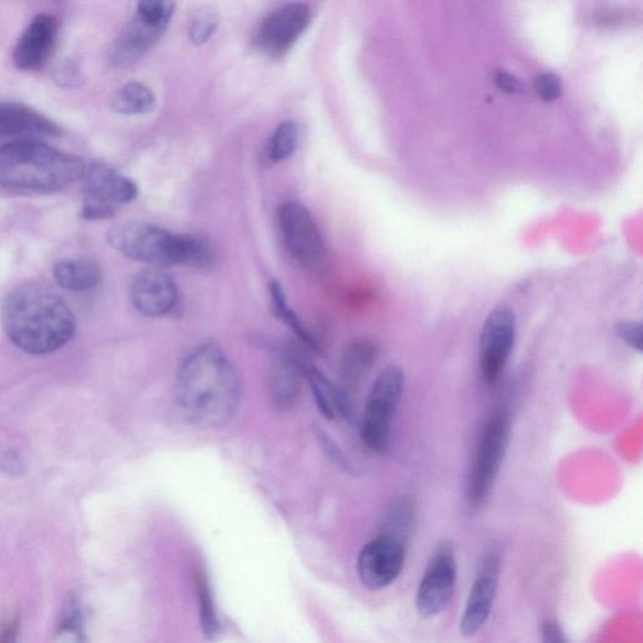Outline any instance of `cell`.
Segmentation results:
<instances>
[{
  "label": "cell",
  "mask_w": 643,
  "mask_h": 643,
  "mask_svg": "<svg viewBox=\"0 0 643 643\" xmlns=\"http://www.w3.org/2000/svg\"><path fill=\"white\" fill-rule=\"evenodd\" d=\"M176 391L183 418L199 428L224 426L241 405V379L232 361L214 344L201 345L186 358Z\"/></svg>",
  "instance_id": "6da1fadb"
},
{
  "label": "cell",
  "mask_w": 643,
  "mask_h": 643,
  "mask_svg": "<svg viewBox=\"0 0 643 643\" xmlns=\"http://www.w3.org/2000/svg\"><path fill=\"white\" fill-rule=\"evenodd\" d=\"M0 318L9 339L34 356L59 351L76 333L67 303L40 284H25L8 293Z\"/></svg>",
  "instance_id": "7a4b0ae2"
},
{
  "label": "cell",
  "mask_w": 643,
  "mask_h": 643,
  "mask_svg": "<svg viewBox=\"0 0 643 643\" xmlns=\"http://www.w3.org/2000/svg\"><path fill=\"white\" fill-rule=\"evenodd\" d=\"M78 156L39 140H15L0 146V188L52 194L84 178Z\"/></svg>",
  "instance_id": "3957f363"
},
{
  "label": "cell",
  "mask_w": 643,
  "mask_h": 643,
  "mask_svg": "<svg viewBox=\"0 0 643 643\" xmlns=\"http://www.w3.org/2000/svg\"><path fill=\"white\" fill-rule=\"evenodd\" d=\"M510 433L507 411L494 410L485 420L467 473L466 499L471 507L479 508L489 498L507 456Z\"/></svg>",
  "instance_id": "277c9868"
},
{
  "label": "cell",
  "mask_w": 643,
  "mask_h": 643,
  "mask_svg": "<svg viewBox=\"0 0 643 643\" xmlns=\"http://www.w3.org/2000/svg\"><path fill=\"white\" fill-rule=\"evenodd\" d=\"M173 12L176 4L167 0H145L137 4L135 17L109 49V62L118 68L139 62L167 32Z\"/></svg>",
  "instance_id": "5b68a950"
},
{
  "label": "cell",
  "mask_w": 643,
  "mask_h": 643,
  "mask_svg": "<svg viewBox=\"0 0 643 643\" xmlns=\"http://www.w3.org/2000/svg\"><path fill=\"white\" fill-rule=\"evenodd\" d=\"M403 389L405 372L400 366L392 365L380 372L367 397L361 438L366 446L376 453H383L388 449L392 420Z\"/></svg>",
  "instance_id": "8992f818"
},
{
  "label": "cell",
  "mask_w": 643,
  "mask_h": 643,
  "mask_svg": "<svg viewBox=\"0 0 643 643\" xmlns=\"http://www.w3.org/2000/svg\"><path fill=\"white\" fill-rule=\"evenodd\" d=\"M107 242L126 259L154 268L179 265L180 235L140 222L119 223L107 233Z\"/></svg>",
  "instance_id": "52a82bcc"
},
{
  "label": "cell",
  "mask_w": 643,
  "mask_h": 643,
  "mask_svg": "<svg viewBox=\"0 0 643 643\" xmlns=\"http://www.w3.org/2000/svg\"><path fill=\"white\" fill-rule=\"evenodd\" d=\"M82 186L81 217L85 220L113 218L117 211L130 204L139 194L134 180L128 179L105 164H92L85 171Z\"/></svg>",
  "instance_id": "ba28073f"
},
{
  "label": "cell",
  "mask_w": 643,
  "mask_h": 643,
  "mask_svg": "<svg viewBox=\"0 0 643 643\" xmlns=\"http://www.w3.org/2000/svg\"><path fill=\"white\" fill-rule=\"evenodd\" d=\"M280 226L287 251L303 268L319 272L327 263V250L316 220L298 203H286L280 210Z\"/></svg>",
  "instance_id": "9c48e42d"
},
{
  "label": "cell",
  "mask_w": 643,
  "mask_h": 643,
  "mask_svg": "<svg viewBox=\"0 0 643 643\" xmlns=\"http://www.w3.org/2000/svg\"><path fill=\"white\" fill-rule=\"evenodd\" d=\"M517 341V318L508 307H497L486 317L479 337V370L488 383L499 381Z\"/></svg>",
  "instance_id": "30bf717a"
},
{
  "label": "cell",
  "mask_w": 643,
  "mask_h": 643,
  "mask_svg": "<svg viewBox=\"0 0 643 643\" xmlns=\"http://www.w3.org/2000/svg\"><path fill=\"white\" fill-rule=\"evenodd\" d=\"M405 556V539L382 533L361 550L357 560L358 577L369 590H381L397 581Z\"/></svg>",
  "instance_id": "8fae6325"
},
{
  "label": "cell",
  "mask_w": 643,
  "mask_h": 643,
  "mask_svg": "<svg viewBox=\"0 0 643 643\" xmlns=\"http://www.w3.org/2000/svg\"><path fill=\"white\" fill-rule=\"evenodd\" d=\"M456 560L452 546H440L421 578L417 609L422 618H434L445 611L454 594Z\"/></svg>",
  "instance_id": "7c38bea8"
},
{
  "label": "cell",
  "mask_w": 643,
  "mask_h": 643,
  "mask_svg": "<svg viewBox=\"0 0 643 643\" xmlns=\"http://www.w3.org/2000/svg\"><path fill=\"white\" fill-rule=\"evenodd\" d=\"M312 15L306 4L291 3L275 9L256 31L255 43L271 57L286 54L306 32Z\"/></svg>",
  "instance_id": "4fadbf2b"
},
{
  "label": "cell",
  "mask_w": 643,
  "mask_h": 643,
  "mask_svg": "<svg viewBox=\"0 0 643 643\" xmlns=\"http://www.w3.org/2000/svg\"><path fill=\"white\" fill-rule=\"evenodd\" d=\"M500 559L495 550L485 555L472 587L461 621L464 636H474L488 621L497 594Z\"/></svg>",
  "instance_id": "5bb4252c"
},
{
  "label": "cell",
  "mask_w": 643,
  "mask_h": 643,
  "mask_svg": "<svg viewBox=\"0 0 643 643\" xmlns=\"http://www.w3.org/2000/svg\"><path fill=\"white\" fill-rule=\"evenodd\" d=\"M179 292L176 282L160 268L145 270L131 284V301L140 314L147 317L167 316L176 309Z\"/></svg>",
  "instance_id": "9a60e30c"
},
{
  "label": "cell",
  "mask_w": 643,
  "mask_h": 643,
  "mask_svg": "<svg viewBox=\"0 0 643 643\" xmlns=\"http://www.w3.org/2000/svg\"><path fill=\"white\" fill-rule=\"evenodd\" d=\"M59 35V21L51 14H39L18 41L13 62L23 71L40 70L48 63Z\"/></svg>",
  "instance_id": "2e32d148"
},
{
  "label": "cell",
  "mask_w": 643,
  "mask_h": 643,
  "mask_svg": "<svg viewBox=\"0 0 643 643\" xmlns=\"http://www.w3.org/2000/svg\"><path fill=\"white\" fill-rule=\"evenodd\" d=\"M60 134V127L35 109L18 103H0V139Z\"/></svg>",
  "instance_id": "e0dca14e"
},
{
  "label": "cell",
  "mask_w": 643,
  "mask_h": 643,
  "mask_svg": "<svg viewBox=\"0 0 643 643\" xmlns=\"http://www.w3.org/2000/svg\"><path fill=\"white\" fill-rule=\"evenodd\" d=\"M380 346L370 338L356 339L345 348L339 361V376L347 389L360 384L379 360Z\"/></svg>",
  "instance_id": "ac0fdd59"
},
{
  "label": "cell",
  "mask_w": 643,
  "mask_h": 643,
  "mask_svg": "<svg viewBox=\"0 0 643 643\" xmlns=\"http://www.w3.org/2000/svg\"><path fill=\"white\" fill-rule=\"evenodd\" d=\"M303 376L309 381L310 389L314 391L317 405L322 413L328 419L341 417L348 419L351 417L352 407L347 392L337 388L326 376L322 375L314 367L302 365Z\"/></svg>",
  "instance_id": "d6986e66"
},
{
  "label": "cell",
  "mask_w": 643,
  "mask_h": 643,
  "mask_svg": "<svg viewBox=\"0 0 643 643\" xmlns=\"http://www.w3.org/2000/svg\"><path fill=\"white\" fill-rule=\"evenodd\" d=\"M302 365L293 358H282L270 376V397L274 407L288 410L297 402L303 376Z\"/></svg>",
  "instance_id": "ffe728a7"
},
{
  "label": "cell",
  "mask_w": 643,
  "mask_h": 643,
  "mask_svg": "<svg viewBox=\"0 0 643 643\" xmlns=\"http://www.w3.org/2000/svg\"><path fill=\"white\" fill-rule=\"evenodd\" d=\"M54 280L63 289L86 292L94 289L103 281V270L87 259L62 260L53 268Z\"/></svg>",
  "instance_id": "44dd1931"
},
{
  "label": "cell",
  "mask_w": 643,
  "mask_h": 643,
  "mask_svg": "<svg viewBox=\"0 0 643 643\" xmlns=\"http://www.w3.org/2000/svg\"><path fill=\"white\" fill-rule=\"evenodd\" d=\"M155 106L154 92L140 82H131L119 88L112 99L114 112L126 116L150 114Z\"/></svg>",
  "instance_id": "7402d4cb"
},
{
  "label": "cell",
  "mask_w": 643,
  "mask_h": 643,
  "mask_svg": "<svg viewBox=\"0 0 643 643\" xmlns=\"http://www.w3.org/2000/svg\"><path fill=\"white\" fill-rule=\"evenodd\" d=\"M298 141V126L292 122L281 124L272 135L268 146H266L265 162L280 164L288 160L296 152Z\"/></svg>",
  "instance_id": "603a6c76"
},
{
  "label": "cell",
  "mask_w": 643,
  "mask_h": 643,
  "mask_svg": "<svg viewBox=\"0 0 643 643\" xmlns=\"http://www.w3.org/2000/svg\"><path fill=\"white\" fill-rule=\"evenodd\" d=\"M214 261V247L207 239L198 235H180L179 265L209 268Z\"/></svg>",
  "instance_id": "cb8c5ba5"
},
{
  "label": "cell",
  "mask_w": 643,
  "mask_h": 643,
  "mask_svg": "<svg viewBox=\"0 0 643 643\" xmlns=\"http://www.w3.org/2000/svg\"><path fill=\"white\" fill-rule=\"evenodd\" d=\"M271 294L275 315H277L284 322V324H286L293 330V333L299 337L302 342H305L312 348H316L314 338H312V336L308 334V330L303 327L296 314H294V312L288 306L286 294H284L277 282L272 283Z\"/></svg>",
  "instance_id": "d4e9b609"
},
{
  "label": "cell",
  "mask_w": 643,
  "mask_h": 643,
  "mask_svg": "<svg viewBox=\"0 0 643 643\" xmlns=\"http://www.w3.org/2000/svg\"><path fill=\"white\" fill-rule=\"evenodd\" d=\"M219 25L218 14L211 11H204L197 15L190 27V39L192 43L200 45L210 40Z\"/></svg>",
  "instance_id": "484cf974"
},
{
  "label": "cell",
  "mask_w": 643,
  "mask_h": 643,
  "mask_svg": "<svg viewBox=\"0 0 643 643\" xmlns=\"http://www.w3.org/2000/svg\"><path fill=\"white\" fill-rule=\"evenodd\" d=\"M54 84L62 88H77L84 84L85 77L75 61H64L53 71Z\"/></svg>",
  "instance_id": "4316f807"
},
{
  "label": "cell",
  "mask_w": 643,
  "mask_h": 643,
  "mask_svg": "<svg viewBox=\"0 0 643 643\" xmlns=\"http://www.w3.org/2000/svg\"><path fill=\"white\" fill-rule=\"evenodd\" d=\"M618 334L622 341L632 348V350L637 352L642 351L643 333L640 322H622V324L618 327Z\"/></svg>",
  "instance_id": "83f0119b"
},
{
  "label": "cell",
  "mask_w": 643,
  "mask_h": 643,
  "mask_svg": "<svg viewBox=\"0 0 643 643\" xmlns=\"http://www.w3.org/2000/svg\"><path fill=\"white\" fill-rule=\"evenodd\" d=\"M536 89L539 97L549 103V101H555L560 96L562 86H560V81L556 75L546 73L536 80Z\"/></svg>",
  "instance_id": "f1b7e54d"
},
{
  "label": "cell",
  "mask_w": 643,
  "mask_h": 643,
  "mask_svg": "<svg viewBox=\"0 0 643 643\" xmlns=\"http://www.w3.org/2000/svg\"><path fill=\"white\" fill-rule=\"evenodd\" d=\"M495 85L505 94L516 95L523 91L521 82L505 71L495 73Z\"/></svg>",
  "instance_id": "f546056e"
},
{
  "label": "cell",
  "mask_w": 643,
  "mask_h": 643,
  "mask_svg": "<svg viewBox=\"0 0 643 643\" xmlns=\"http://www.w3.org/2000/svg\"><path fill=\"white\" fill-rule=\"evenodd\" d=\"M0 467L8 474L20 475L25 468L23 458L14 452H8L0 457Z\"/></svg>",
  "instance_id": "4dcf8cb0"
},
{
  "label": "cell",
  "mask_w": 643,
  "mask_h": 643,
  "mask_svg": "<svg viewBox=\"0 0 643 643\" xmlns=\"http://www.w3.org/2000/svg\"><path fill=\"white\" fill-rule=\"evenodd\" d=\"M541 633H544L545 643H568L562 630L555 622H546Z\"/></svg>",
  "instance_id": "1f68e13d"
}]
</instances>
